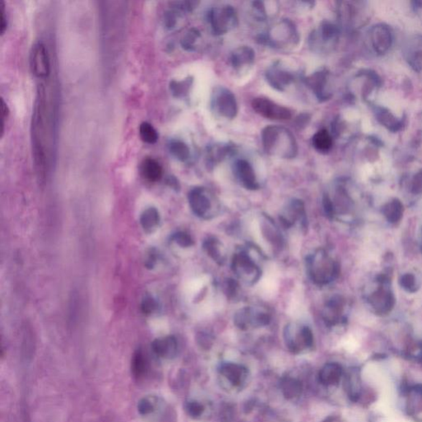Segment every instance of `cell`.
<instances>
[{
  "label": "cell",
  "instance_id": "6da1fadb",
  "mask_svg": "<svg viewBox=\"0 0 422 422\" xmlns=\"http://www.w3.org/2000/svg\"><path fill=\"white\" fill-rule=\"evenodd\" d=\"M47 101L46 89L39 85L32 120V144L35 169L40 183H45L50 169L51 154V122Z\"/></svg>",
  "mask_w": 422,
  "mask_h": 422
},
{
  "label": "cell",
  "instance_id": "7a4b0ae2",
  "mask_svg": "<svg viewBox=\"0 0 422 422\" xmlns=\"http://www.w3.org/2000/svg\"><path fill=\"white\" fill-rule=\"evenodd\" d=\"M261 141L266 153L274 156L292 159L298 152L297 143L292 131L285 127L270 126L262 130Z\"/></svg>",
  "mask_w": 422,
  "mask_h": 422
},
{
  "label": "cell",
  "instance_id": "3957f363",
  "mask_svg": "<svg viewBox=\"0 0 422 422\" xmlns=\"http://www.w3.org/2000/svg\"><path fill=\"white\" fill-rule=\"evenodd\" d=\"M368 40L372 51L377 56L386 55L392 47V31L387 24H375L368 30Z\"/></svg>",
  "mask_w": 422,
  "mask_h": 422
},
{
  "label": "cell",
  "instance_id": "277c9868",
  "mask_svg": "<svg viewBox=\"0 0 422 422\" xmlns=\"http://www.w3.org/2000/svg\"><path fill=\"white\" fill-rule=\"evenodd\" d=\"M209 19L217 35L227 34L237 25L236 11L229 5L214 8L209 14Z\"/></svg>",
  "mask_w": 422,
  "mask_h": 422
},
{
  "label": "cell",
  "instance_id": "5b68a950",
  "mask_svg": "<svg viewBox=\"0 0 422 422\" xmlns=\"http://www.w3.org/2000/svg\"><path fill=\"white\" fill-rule=\"evenodd\" d=\"M211 106L215 113L229 120L235 118L239 110L235 95L224 87L215 89L212 94Z\"/></svg>",
  "mask_w": 422,
  "mask_h": 422
},
{
  "label": "cell",
  "instance_id": "8992f818",
  "mask_svg": "<svg viewBox=\"0 0 422 422\" xmlns=\"http://www.w3.org/2000/svg\"><path fill=\"white\" fill-rule=\"evenodd\" d=\"M356 92L360 99L372 105V97L379 91L382 85V80L378 73L371 69H366L355 76Z\"/></svg>",
  "mask_w": 422,
  "mask_h": 422
},
{
  "label": "cell",
  "instance_id": "52a82bcc",
  "mask_svg": "<svg viewBox=\"0 0 422 422\" xmlns=\"http://www.w3.org/2000/svg\"><path fill=\"white\" fill-rule=\"evenodd\" d=\"M340 16L347 27L360 28L368 22V8L364 2H344L340 7Z\"/></svg>",
  "mask_w": 422,
  "mask_h": 422
},
{
  "label": "cell",
  "instance_id": "ba28073f",
  "mask_svg": "<svg viewBox=\"0 0 422 422\" xmlns=\"http://www.w3.org/2000/svg\"><path fill=\"white\" fill-rule=\"evenodd\" d=\"M252 106L257 114L270 120H288L292 117V112L288 108L274 104L268 98H255L252 102Z\"/></svg>",
  "mask_w": 422,
  "mask_h": 422
},
{
  "label": "cell",
  "instance_id": "9c48e42d",
  "mask_svg": "<svg viewBox=\"0 0 422 422\" xmlns=\"http://www.w3.org/2000/svg\"><path fill=\"white\" fill-rule=\"evenodd\" d=\"M403 56L410 67L414 71H422V34L410 36L405 40L403 47Z\"/></svg>",
  "mask_w": 422,
  "mask_h": 422
},
{
  "label": "cell",
  "instance_id": "30bf717a",
  "mask_svg": "<svg viewBox=\"0 0 422 422\" xmlns=\"http://www.w3.org/2000/svg\"><path fill=\"white\" fill-rule=\"evenodd\" d=\"M30 65L34 75L40 79H46L50 75V58H49L47 49L43 43H36L32 47Z\"/></svg>",
  "mask_w": 422,
  "mask_h": 422
},
{
  "label": "cell",
  "instance_id": "8fae6325",
  "mask_svg": "<svg viewBox=\"0 0 422 422\" xmlns=\"http://www.w3.org/2000/svg\"><path fill=\"white\" fill-rule=\"evenodd\" d=\"M405 412L414 422H422V384L412 385L405 391Z\"/></svg>",
  "mask_w": 422,
  "mask_h": 422
},
{
  "label": "cell",
  "instance_id": "7c38bea8",
  "mask_svg": "<svg viewBox=\"0 0 422 422\" xmlns=\"http://www.w3.org/2000/svg\"><path fill=\"white\" fill-rule=\"evenodd\" d=\"M220 375L233 388H239L247 381L248 368L242 364L233 362L221 364Z\"/></svg>",
  "mask_w": 422,
  "mask_h": 422
},
{
  "label": "cell",
  "instance_id": "4fadbf2b",
  "mask_svg": "<svg viewBox=\"0 0 422 422\" xmlns=\"http://www.w3.org/2000/svg\"><path fill=\"white\" fill-rule=\"evenodd\" d=\"M344 388L348 399L353 403H358L363 395L362 375L358 368H352L347 372L344 379Z\"/></svg>",
  "mask_w": 422,
  "mask_h": 422
},
{
  "label": "cell",
  "instance_id": "5bb4252c",
  "mask_svg": "<svg viewBox=\"0 0 422 422\" xmlns=\"http://www.w3.org/2000/svg\"><path fill=\"white\" fill-rule=\"evenodd\" d=\"M373 106V113H374L376 121L384 127L385 129L392 133L399 132L403 129L404 121L401 118L397 117L390 110L382 106Z\"/></svg>",
  "mask_w": 422,
  "mask_h": 422
},
{
  "label": "cell",
  "instance_id": "9a60e30c",
  "mask_svg": "<svg viewBox=\"0 0 422 422\" xmlns=\"http://www.w3.org/2000/svg\"><path fill=\"white\" fill-rule=\"evenodd\" d=\"M344 375L345 374L341 364L327 363L319 371L318 380L323 386L336 387L338 386Z\"/></svg>",
  "mask_w": 422,
  "mask_h": 422
},
{
  "label": "cell",
  "instance_id": "2e32d148",
  "mask_svg": "<svg viewBox=\"0 0 422 422\" xmlns=\"http://www.w3.org/2000/svg\"><path fill=\"white\" fill-rule=\"evenodd\" d=\"M338 27L333 23H325L318 34H314L313 43L322 45V47L331 49L337 45L339 39Z\"/></svg>",
  "mask_w": 422,
  "mask_h": 422
},
{
  "label": "cell",
  "instance_id": "e0dca14e",
  "mask_svg": "<svg viewBox=\"0 0 422 422\" xmlns=\"http://www.w3.org/2000/svg\"><path fill=\"white\" fill-rule=\"evenodd\" d=\"M255 60V52L249 47H240L233 52L231 61L237 71L251 67Z\"/></svg>",
  "mask_w": 422,
  "mask_h": 422
},
{
  "label": "cell",
  "instance_id": "ac0fdd59",
  "mask_svg": "<svg viewBox=\"0 0 422 422\" xmlns=\"http://www.w3.org/2000/svg\"><path fill=\"white\" fill-rule=\"evenodd\" d=\"M329 80V73L325 71L315 73L308 80L310 87L313 89L319 99L327 100L331 97V93L327 89Z\"/></svg>",
  "mask_w": 422,
  "mask_h": 422
},
{
  "label": "cell",
  "instance_id": "d6986e66",
  "mask_svg": "<svg viewBox=\"0 0 422 422\" xmlns=\"http://www.w3.org/2000/svg\"><path fill=\"white\" fill-rule=\"evenodd\" d=\"M141 173L147 181L155 183L163 177V167L152 158H145L141 165Z\"/></svg>",
  "mask_w": 422,
  "mask_h": 422
},
{
  "label": "cell",
  "instance_id": "ffe728a7",
  "mask_svg": "<svg viewBox=\"0 0 422 422\" xmlns=\"http://www.w3.org/2000/svg\"><path fill=\"white\" fill-rule=\"evenodd\" d=\"M152 347L155 353L163 358L173 357L178 349L177 342L173 337L156 339L153 342Z\"/></svg>",
  "mask_w": 422,
  "mask_h": 422
},
{
  "label": "cell",
  "instance_id": "44dd1931",
  "mask_svg": "<svg viewBox=\"0 0 422 422\" xmlns=\"http://www.w3.org/2000/svg\"><path fill=\"white\" fill-rule=\"evenodd\" d=\"M266 79L273 88L283 91L293 81V76L283 69L273 68L266 73Z\"/></svg>",
  "mask_w": 422,
  "mask_h": 422
},
{
  "label": "cell",
  "instance_id": "7402d4cb",
  "mask_svg": "<svg viewBox=\"0 0 422 422\" xmlns=\"http://www.w3.org/2000/svg\"><path fill=\"white\" fill-rule=\"evenodd\" d=\"M281 390L286 399H296L302 395L303 384L296 378L285 376L281 381Z\"/></svg>",
  "mask_w": 422,
  "mask_h": 422
},
{
  "label": "cell",
  "instance_id": "603a6c76",
  "mask_svg": "<svg viewBox=\"0 0 422 422\" xmlns=\"http://www.w3.org/2000/svg\"><path fill=\"white\" fill-rule=\"evenodd\" d=\"M235 167L242 183L249 188H255L257 187L255 174L251 165L246 161H239L236 163Z\"/></svg>",
  "mask_w": 422,
  "mask_h": 422
},
{
  "label": "cell",
  "instance_id": "cb8c5ba5",
  "mask_svg": "<svg viewBox=\"0 0 422 422\" xmlns=\"http://www.w3.org/2000/svg\"><path fill=\"white\" fill-rule=\"evenodd\" d=\"M159 221H161V215L154 207L147 209L141 216V226L145 231L148 233L153 232L157 228Z\"/></svg>",
  "mask_w": 422,
  "mask_h": 422
},
{
  "label": "cell",
  "instance_id": "d4e9b609",
  "mask_svg": "<svg viewBox=\"0 0 422 422\" xmlns=\"http://www.w3.org/2000/svg\"><path fill=\"white\" fill-rule=\"evenodd\" d=\"M313 144L314 148L319 151V152H329L333 145V137H331V135L327 130H320L314 134Z\"/></svg>",
  "mask_w": 422,
  "mask_h": 422
},
{
  "label": "cell",
  "instance_id": "484cf974",
  "mask_svg": "<svg viewBox=\"0 0 422 422\" xmlns=\"http://www.w3.org/2000/svg\"><path fill=\"white\" fill-rule=\"evenodd\" d=\"M131 371H132L134 377L139 379L146 375L148 371V362L141 351L135 352L132 363H131Z\"/></svg>",
  "mask_w": 422,
  "mask_h": 422
},
{
  "label": "cell",
  "instance_id": "4316f807",
  "mask_svg": "<svg viewBox=\"0 0 422 422\" xmlns=\"http://www.w3.org/2000/svg\"><path fill=\"white\" fill-rule=\"evenodd\" d=\"M169 150L179 161L185 162L190 157V150L185 143L173 139L169 143Z\"/></svg>",
  "mask_w": 422,
  "mask_h": 422
},
{
  "label": "cell",
  "instance_id": "83f0119b",
  "mask_svg": "<svg viewBox=\"0 0 422 422\" xmlns=\"http://www.w3.org/2000/svg\"><path fill=\"white\" fill-rule=\"evenodd\" d=\"M139 137L146 144L154 145L158 141L159 134L156 129L149 122L141 123L139 126Z\"/></svg>",
  "mask_w": 422,
  "mask_h": 422
},
{
  "label": "cell",
  "instance_id": "f1b7e54d",
  "mask_svg": "<svg viewBox=\"0 0 422 422\" xmlns=\"http://www.w3.org/2000/svg\"><path fill=\"white\" fill-rule=\"evenodd\" d=\"M200 39V32L196 30H191L182 39V47L187 51H195Z\"/></svg>",
  "mask_w": 422,
  "mask_h": 422
},
{
  "label": "cell",
  "instance_id": "f546056e",
  "mask_svg": "<svg viewBox=\"0 0 422 422\" xmlns=\"http://www.w3.org/2000/svg\"><path fill=\"white\" fill-rule=\"evenodd\" d=\"M187 411L192 417L198 418L204 412V405L196 401H191L187 404Z\"/></svg>",
  "mask_w": 422,
  "mask_h": 422
},
{
  "label": "cell",
  "instance_id": "4dcf8cb0",
  "mask_svg": "<svg viewBox=\"0 0 422 422\" xmlns=\"http://www.w3.org/2000/svg\"><path fill=\"white\" fill-rule=\"evenodd\" d=\"M191 84V80H185L183 82H174L171 84V89L175 96L181 97L186 93Z\"/></svg>",
  "mask_w": 422,
  "mask_h": 422
},
{
  "label": "cell",
  "instance_id": "1f68e13d",
  "mask_svg": "<svg viewBox=\"0 0 422 422\" xmlns=\"http://www.w3.org/2000/svg\"><path fill=\"white\" fill-rule=\"evenodd\" d=\"M158 308V304L156 301L154 300L153 297L146 296L144 300H143L141 309L143 313L146 315H150L155 312Z\"/></svg>",
  "mask_w": 422,
  "mask_h": 422
},
{
  "label": "cell",
  "instance_id": "d6a6232c",
  "mask_svg": "<svg viewBox=\"0 0 422 422\" xmlns=\"http://www.w3.org/2000/svg\"><path fill=\"white\" fill-rule=\"evenodd\" d=\"M178 23V15L174 11H169L165 14V25L169 30H173Z\"/></svg>",
  "mask_w": 422,
  "mask_h": 422
},
{
  "label": "cell",
  "instance_id": "836d02e7",
  "mask_svg": "<svg viewBox=\"0 0 422 422\" xmlns=\"http://www.w3.org/2000/svg\"><path fill=\"white\" fill-rule=\"evenodd\" d=\"M0 32H1V35L5 34V32L7 28V18L5 15V3L2 2L1 5H0Z\"/></svg>",
  "mask_w": 422,
  "mask_h": 422
},
{
  "label": "cell",
  "instance_id": "e575fe53",
  "mask_svg": "<svg viewBox=\"0 0 422 422\" xmlns=\"http://www.w3.org/2000/svg\"><path fill=\"white\" fill-rule=\"evenodd\" d=\"M156 260L157 257L156 253H155V250H151L150 253H149V256L148 257H147V259L145 261V266L148 268H154V266H155V264H156Z\"/></svg>",
  "mask_w": 422,
  "mask_h": 422
},
{
  "label": "cell",
  "instance_id": "d590c367",
  "mask_svg": "<svg viewBox=\"0 0 422 422\" xmlns=\"http://www.w3.org/2000/svg\"><path fill=\"white\" fill-rule=\"evenodd\" d=\"M1 112H2V137L3 131H5V121L9 116V108L3 99H1Z\"/></svg>",
  "mask_w": 422,
  "mask_h": 422
},
{
  "label": "cell",
  "instance_id": "8d00e7d4",
  "mask_svg": "<svg viewBox=\"0 0 422 422\" xmlns=\"http://www.w3.org/2000/svg\"><path fill=\"white\" fill-rule=\"evenodd\" d=\"M412 5L414 13L422 22V1H413Z\"/></svg>",
  "mask_w": 422,
  "mask_h": 422
},
{
  "label": "cell",
  "instance_id": "74e56055",
  "mask_svg": "<svg viewBox=\"0 0 422 422\" xmlns=\"http://www.w3.org/2000/svg\"><path fill=\"white\" fill-rule=\"evenodd\" d=\"M175 240L177 241L178 244L183 246L188 244V237L184 235V233H178V235L175 236Z\"/></svg>",
  "mask_w": 422,
  "mask_h": 422
},
{
  "label": "cell",
  "instance_id": "f35d334b",
  "mask_svg": "<svg viewBox=\"0 0 422 422\" xmlns=\"http://www.w3.org/2000/svg\"><path fill=\"white\" fill-rule=\"evenodd\" d=\"M325 422H340L337 417H331L327 418Z\"/></svg>",
  "mask_w": 422,
  "mask_h": 422
}]
</instances>
